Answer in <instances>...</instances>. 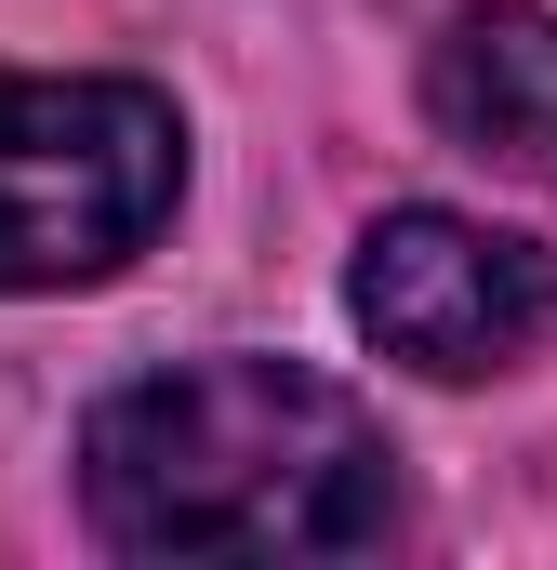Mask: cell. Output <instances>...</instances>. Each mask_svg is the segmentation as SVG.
<instances>
[{"label":"cell","instance_id":"1","mask_svg":"<svg viewBox=\"0 0 557 570\" xmlns=\"http://www.w3.org/2000/svg\"><path fill=\"white\" fill-rule=\"evenodd\" d=\"M80 504L120 558H372L399 451L332 372L186 358L80 425Z\"/></svg>","mask_w":557,"mask_h":570},{"label":"cell","instance_id":"4","mask_svg":"<svg viewBox=\"0 0 557 570\" xmlns=\"http://www.w3.org/2000/svg\"><path fill=\"white\" fill-rule=\"evenodd\" d=\"M424 120L465 146V159H491V173L557 186V13L545 0L451 13L438 53H424Z\"/></svg>","mask_w":557,"mask_h":570},{"label":"cell","instance_id":"3","mask_svg":"<svg viewBox=\"0 0 557 570\" xmlns=\"http://www.w3.org/2000/svg\"><path fill=\"white\" fill-rule=\"evenodd\" d=\"M345 318L385 358L438 372V385H478V372L531 358L557 332V253L518 239V226H478V213L412 199V213H372V239L345 266Z\"/></svg>","mask_w":557,"mask_h":570},{"label":"cell","instance_id":"2","mask_svg":"<svg viewBox=\"0 0 557 570\" xmlns=\"http://www.w3.org/2000/svg\"><path fill=\"white\" fill-rule=\"evenodd\" d=\"M186 199V120L146 80L0 67V292L120 279Z\"/></svg>","mask_w":557,"mask_h":570}]
</instances>
